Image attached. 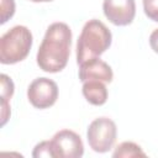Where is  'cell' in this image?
Wrapping results in <instances>:
<instances>
[{
    "mask_svg": "<svg viewBox=\"0 0 158 158\" xmlns=\"http://www.w3.org/2000/svg\"><path fill=\"white\" fill-rule=\"evenodd\" d=\"M31 31L22 25H16L0 38V63L15 64L23 60L32 47Z\"/></svg>",
    "mask_w": 158,
    "mask_h": 158,
    "instance_id": "obj_3",
    "label": "cell"
},
{
    "mask_svg": "<svg viewBox=\"0 0 158 158\" xmlns=\"http://www.w3.org/2000/svg\"><path fill=\"white\" fill-rule=\"evenodd\" d=\"M72 30L64 22H53L46 30L38 47L36 60L40 69L47 73L62 72L69 59Z\"/></svg>",
    "mask_w": 158,
    "mask_h": 158,
    "instance_id": "obj_1",
    "label": "cell"
},
{
    "mask_svg": "<svg viewBox=\"0 0 158 158\" xmlns=\"http://www.w3.org/2000/svg\"><path fill=\"white\" fill-rule=\"evenodd\" d=\"M33 2H48V1H53V0H30Z\"/></svg>",
    "mask_w": 158,
    "mask_h": 158,
    "instance_id": "obj_16",
    "label": "cell"
},
{
    "mask_svg": "<svg viewBox=\"0 0 158 158\" xmlns=\"http://www.w3.org/2000/svg\"><path fill=\"white\" fill-rule=\"evenodd\" d=\"M32 157H35V158H42V157L54 158V152H53L51 141H42V142L37 143L33 148Z\"/></svg>",
    "mask_w": 158,
    "mask_h": 158,
    "instance_id": "obj_12",
    "label": "cell"
},
{
    "mask_svg": "<svg viewBox=\"0 0 158 158\" xmlns=\"http://www.w3.org/2000/svg\"><path fill=\"white\" fill-rule=\"evenodd\" d=\"M79 79L83 83L86 80H100L104 83H111L114 79V73L111 67L106 62L96 57L85 60L79 65Z\"/></svg>",
    "mask_w": 158,
    "mask_h": 158,
    "instance_id": "obj_8",
    "label": "cell"
},
{
    "mask_svg": "<svg viewBox=\"0 0 158 158\" xmlns=\"http://www.w3.org/2000/svg\"><path fill=\"white\" fill-rule=\"evenodd\" d=\"M116 123L109 117H98L90 122L86 130V139L90 148L96 153L109 152L116 141Z\"/></svg>",
    "mask_w": 158,
    "mask_h": 158,
    "instance_id": "obj_4",
    "label": "cell"
},
{
    "mask_svg": "<svg viewBox=\"0 0 158 158\" xmlns=\"http://www.w3.org/2000/svg\"><path fill=\"white\" fill-rule=\"evenodd\" d=\"M102 11L115 26H127L135 19L136 2L135 0H104Z\"/></svg>",
    "mask_w": 158,
    "mask_h": 158,
    "instance_id": "obj_7",
    "label": "cell"
},
{
    "mask_svg": "<svg viewBox=\"0 0 158 158\" xmlns=\"http://www.w3.org/2000/svg\"><path fill=\"white\" fill-rule=\"evenodd\" d=\"M143 11L148 19L158 22V0H142Z\"/></svg>",
    "mask_w": 158,
    "mask_h": 158,
    "instance_id": "obj_14",
    "label": "cell"
},
{
    "mask_svg": "<svg viewBox=\"0 0 158 158\" xmlns=\"http://www.w3.org/2000/svg\"><path fill=\"white\" fill-rule=\"evenodd\" d=\"M0 10H1V21H0V23L4 25L15 14V1L14 0H1Z\"/></svg>",
    "mask_w": 158,
    "mask_h": 158,
    "instance_id": "obj_13",
    "label": "cell"
},
{
    "mask_svg": "<svg viewBox=\"0 0 158 158\" xmlns=\"http://www.w3.org/2000/svg\"><path fill=\"white\" fill-rule=\"evenodd\" d=\"M27 99L36 109H48L53 106L58 99V85L49 78H36L27 88Z\"/></svg>",
    "mask_w": 158,
    "mask_h": 158,
    "instance_id": "obj_5",
    "label": "cell"
},
{
    "mask_svg": "<svg viewBox=\"0 0 158 158\" xmlns=\"http://www.w3.org/2000/svg\"><path fill=\"white\" fill-rule=\"evenodd\" d=\"M1 79V126H4L10 117V99L14 95V81L6 74L0 75Z\"/></svg>",
    "mask_w": 158,
    "mask_h": 158,
    "instance_id": "obj_10",
    "label": "cell"
},
{
    "mask_svg": "<svg viewBox=\"0 0 158 158\" xmlns=\"http://www.w3.org/2000/svg\"><path fill=\"white\" fill-rule=\"evenodd\" d=\"M54 158H80L84 144L80 136L72 130H60L51 139Z\"/></svg>",
    "mask_w": 158,
    "mask_h": 158,
    "instance_id": "obj_6",
    "label": "cell"
},
{
    "mask_svg": "<svg viewBox=\"0 0 158 158\" xmlns=\"http://www.w3.org/2000/svg\"><path fill=\"white\" fill-rule=\"evenodd\" d=\"M112 157L115 158H132V157H146V153L142 148L131 141L121 142L114 151Z\"/></svg>",
    "mask_w": 158,
    "mask_h": 158,
    "instance_id": "obj_11",
    "label": "cell"
},
{
    "mask_svg": "<svg viewBox=\"0 0 158 158\" xmlns=\"http://www.w3.org/2000/svg\"><path fill=\"white\" fill-rule=\"evenodd\" d=\"M111 42V31L104 22L98 19L86 21L77 41V63L80 65L85 60L100 57L109 49Z\"/></svg>",
    "mask_w": 158,
    "mask_h": 158,
    "instance_id": "obj_2",
    "label": "cell"
},
{
    "mask_svg": "<svg viewBox=\"0 0 158 158\" xmlns=\"http://www.w3.org/2000/svg\"><path fill=\"white\" fill-rule=\"evenodd\" d=\"M149 46L158 54V28H156L151 35H149Z\"/></svg>",
    "mask_w": 158,
    "mask_h": 158,
    "instance_id": "obj_15",
    "label": "cell"
},
{
    "mask_svg": "<svg viewBox=\"0 0 158 158\" xmlns=\"http://www.w3.org/2000/svg\"><path fill=\"white\" fill-rule=\"evenodd\" d=\"M83 95L86 101L95 106H101L107 101V89L104 81L86 80L83 83Z\"/></svg>",
    "mask_w": 158,
    "mask_h": 158,
    "instance_id": "obj_9",
    "label": "cell"
}]
</instances>
